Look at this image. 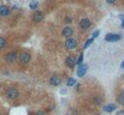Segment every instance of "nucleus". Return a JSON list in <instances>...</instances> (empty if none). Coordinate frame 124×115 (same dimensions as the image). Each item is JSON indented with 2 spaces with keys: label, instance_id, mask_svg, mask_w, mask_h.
<instances>
[{
  "label": "nucleus",
  "instance_id": "nucleus-14",
  "mask_svg": "<svg viewBox=\"0 0 124 115\" xmlns=\"http://www.w3.org/2000/svg\"><path fill=\"white\" fill-rule=\"evenodd\" d=\"M93 102H94L96 105H101V104H102V102H104V99H102L100 96H95V97L93 98Z\"/></svg>",
  "mask_w": 124,
  "mask_h": 115
},
{
  "label": "nucleus",
  "instance_id": "nucleus-1",
  "mask_svg": "<svg viewBox=\"0 0 124 115\" xmlns=\"http://www.w3.org/2000/svg\"><path fill=\"white\" fill-rule=\"evenodd\" d=\"M6 97L10 99V101H13V99H16L17 97H18V95H19V92H18V90L15 88V86H9L7 89H6Z\"/></svg>",
  "mask_w": 124,
  "mask_h": 115
},
{
  "label": "nucleus",
  "instance_id": "nucleus-5",
  "mask_svg": "<svg viewBox=\"0 0 124 115\" xmlns=\"http://www.w3.org/2000/svg\"><path fill=\"white\" fill-rule=\"evenodd\" d=\"M33 21H34V23H41L43 19H45V13L42 12V11H35L34 13H33Z\"/></svg>",
  "mask_w": 124,
  "mask_h": 115
},
{
  "label": "nucleus",
  "instance_id": "nucleus-24",
  "mask_svg": "<svg viewBox=\"0 0 124 115\" xmlns=\"http://www.w3.org/2000/svg\"><path fill=\"white\" fill-rule=\"evenodd\" d=\"M30 7H31V9H36V7H37V4H36V3H33V4L30 5Z\"/></svg>",
  "mask_w": 124,
  "mask_h": 115
},
{
  "label": "nucleus",
  "instance_id": "nucleus-17",
  "mask_svg": "<svg viewBox=\"0 0 124 115\" xmlns=\"http://www.w3.org/2000/svg\"><path fill=\"white\" fill-rule=\"evenodd\" d=\"M76 84V79L75 78H69L68 79V86H74Z\"/></svg>",
  "mask_w": 124,
  "mask_h": 115
},
{
  "label": "nucleus",
  "instance_id": "nucleus-13",
  "mask_svg": "<svg viewBox=\"0 0 124 115\" xmlns=\"http://www.w3.org/2000/svg\"><path fill=\"white\" fill-rule=\"evenodd\" d=\"M116 109H117V105H116V104H107V105L104 107V110H105L106 113H112V111H114Z\"/></svg>",
  "mask_w": 124,
  "mask_h": 115
},
{
  "label": "nucleus",
  "instance_id": "nucleus-10",
  "mask_svg": "<svg viewBox=\"0 0 124 115\" xmlns=\"http://www.w3.org/2000/svg\"><path fill=\"white\" fill-rule=\"evenodd\" d=\"M65 64H66V66L69 68H74L75 65H76V58L74 55H69L66 58V60H65Z\"/></svg>",
  "mask_w": 124,
  "mask_h": 115
},
{
  "label": "nucleus",
  "instance_id": "nucleus-23",
  "mask_svg": "<svg viewBox=\"0 0 124 115\" xmlns=\"http://www.w3.org/2000/svg\"><path fill=\"white\" fill-rule=\"evenodd\" d=\"M116 1H117V0H106V3H107V4H111V5H112V4H116Z\"/></svg>",
  "mask_w": 124,
  "mask_h": 115
},
{
  "label": "nucleus",
  "instance_id": "nucleus-20",
  "mask_svg": "<svg viewBox=\"0 0 124 115\" xmlns=\"http://www.w3.org/2000/svg\"><path fill=\"white\" fill-rule=\"evenodd\" d=\"M82 60H83V53H81V54H80L78 59L76 60V64H78V65H80V64H82Z\"/></svg>",
  "mask_w": 124,
  "mask_h": 115
},
{
  "label": "nucleus",
  "instance_id": "nucleus-27",
  "mask_svg": "<svg viewBox=\"0 0 124 115\" xmlns=\"http://www.w3.org/2000/svg\"><path fill=\"white\" fill-rule=\"evenodd\" d=\"M66 115H68V114H66Z\"/></svg>",
  "mask_w": 124,
  "mask_h": 115
},
{
  "label": "nucleus",
  "instance_id": "nucleus-8",
  "mask_svg": "<svg viewBox=\"0 0 124 115\" xmlns=\"http://www.w3.org/2000/svg\"><path fill=\"white\" fill-rule=\"evenodd\" d=\"M122 38V36L119 35V34H107L106 36H105V40L107 41V42H117V41H119Z\"/></svg>",
  "mask_w": 124,
  "mask_h": 115
},
{
  "label": "nucleus",
  "instance_id": "nucleus-6",
  "mask_svg": "<svg viewBox=\"0 0 124 115\" xmlns=\"http://www.w3.org/2000/svg\"><path fill=\"white\" fill-rule=\"evenodd\" d=\"M62 35H63L65 38L71 37V36L74 35V28H72V27H70V25L64 27V28H63V30H62Z\"/></svg>",
  "mask_w": 124,
  "mask_h": 115
},
{
  "label": "nucleus",
  "instance_id": "nucleus-9",
  "mask_svg": "<svg viewBox=\"0 0 124 115\" xmlns=\"http://www.w3.org/2000/svg\"><path fill=\"white\" fill-rule=\"evenodd\" d=\"M60 83H62V78L58 74H53L50 78V85L51 86H58V85H60Z\"/></svg>",
  "mask_w": 124,
  "mask_h": 115
},
{
  "label": "nucleus",
  "instance_id": "nucleus-15",
  "mask_svg": "<svg viewBox=\"0 0 124 115\" xmlns=\"http://www.w3.org/2000/svg\"><path fill=\"white\" fill-rule=\"evenodd\" d=\"M6 44H7L6 38H4V37L0 36V49H4V48L6 47Z\"/></svg>",
  "mask_w": 124,
  "mask_h": 115
},
{
  "label": "nucleus",
  "instance_id": "nucleus-28",
  "mask_svg": "<svg viewBox=\"0 0 124 115\" xmlns=\"http://www.w3.org/2000/svg\"><path fill=\"white\" fill-rule=\"evenodd\" d=\"M123 93H124V92H123Z\"/></svg>",
  "mask_w": 124,
  "mask_h": 115
},
{
  "label": "nucleus",
  "instance_id": "nucleus-3",
  "mask_svg": "<svg viewBox=\"0 0 124 115\" xmlns=\"http://www.w3.org/2000/svg\"><path fill=\"white\" fill-rule=\"evenodd\" d=\"M30 60H31V55L29 54V53H27V52H23V53H21V54H18V61H19V64L21 65H28L29 62H30Z\"/></svg>",
  "mask_w": 124,
  "mask_h": 115
},
{
  "label": "nucleus",
  "instance_id": "nucleus-7",
  "mask_svg": "<svg viewBox=\"0 0 124 115\" xmlns=\"http://www.w3.org/2000/svg\"><path fill=\"white\" fill-rule=\"evenodd\" d=\"M90 25H92V22H90L89 18H82V19L80 21V28H81L82 30H87V29H89Z\"/></svg>",
  "mask_w": 124,
  "mask_h": 115
},
{
  "label": "nucleus",
  "instance_id": "nucleus-18",
  "mask_svg": "<svg viewBox=\"0 0 124 115\" xmlns=\"http://www.w3.org/2000/svg\"><path fill=\"white\" fill-rule=\"evenodd\" d=\"M93 42H94V38H89V40H88V41H87V42L84 43V46H83V49L88 48V47H89V46H90V44H92Z\"/></svg>",
  "mask_w": 124,
  "mask_h": 115
},
{
  "label": "nucleus",
  "instance_id": "nucleus-22",
  "mask_svg": "<svg viewBox=\"0 0 124 115\" xmlns=\"http://www.w3.org/2000/svg\"><path fill=\"white\" fill-rule=\"evenodd\" d=\"M35 115H46V113H45V111H42V110H39V111H36V113H35Z\"/></svg>",
  "mask_w": 124,
  "mask_h": 115
},
{
  "label": "nucleus",
  "instance_id": "nucleus-25",
  "mask_svg": "<svg viewBox=\"0 0 124 115\" xmlns=\"http://www.w3.org/2000/svg\"><path fill=\"white\" fill-rule=\"evenodd\" d=\"M120 66H122V68H124V61L122 62V65H120Z\"/></svg>",
  "mask_w": 124,
  "mask_h": 115
},
{
  "label": "nucleus",
  "instance_id": "nucleus-12",
  "mask_svg": "<svg viewBox=\"0 0 124 115\" xmlns=\"http://www.w3.org/2000/svg\"><path fill=\"white\" fill-rule=\"evenodd\" d=\"M86 72H87V66H86L84 64H80L78 70H77V74H78V77H83V76L86 74Z\"/></svg>",
  "mask_w": 124,
  "mask_h": 115
},
{
  "label": "nucleus",
  "instance_id": "nucleus-11",
  "mask_svg": "<svg viewBox=\"0 0 124 115\" xmlns=\"http://www.w3.org/2000/svg\"><path fill=\"white\" fill-rule=\"evenodd\" d=\"M10 12H11V10H10L9 6H6V5H1V6H0V16L6 17V16L10 15Z\"/></svg>",
  "mask_w": 124,
  "mask_h": 115
},
{
  "label": "nucleus",
  "instance_id": "nucleus-21",
  "mask_svg": "<svg viewBox=\"0 0 124 115\" xmlns=\"http://www.w3.org/2000/svg\"><path fill=\"white\" fill-rule=\"evenodd\" d=\"M99 34H100V31H99V30L94 31V33H93V35H92V38H94V40H95V38H96V37L99 36Z\"/></svg>",
  "mask_w": 124,
  "mask_h": 115
},
{
  "label": "nucleus",
  "instance_id": "nucleus-26",
  "mask_svg": "<svg viewBox=\"0 0 124 115\" xmlns=\"http://www.w3.org/2000/svg\"><path fill=\"white\" fill-rule=\"evenodd\" d=\"M122 28H124V21H123V23H122Z\"/></svg>",
  "mask_w": 124,
  "mask_h": 115
},
{
  "label": "nucleus",
  "instance_id": "nucleus-19",
  "mask_svg": "<svg viewBox=\"0 0 124 115\" xmlns=\"http://www.w3.org/2000/svg\"><path fill=\"white\" fill-rule=\"evenodd\" d=\"M72 21H74V18H72V17H70V16H68V17H65V18H64V23H66V24H70Z\"/></svg>",
  "mask_w": 124,
  "mask_h": 115
},
{
  "label": "nucleus",
  "instance_id": "nucleus-16",
  "mask_svg": "<svg viewBox=\"0 0 124 115\" xmlns=\"http://www.w3.org/2000/svg\"><path fill=\"white\" fill-rule=\"evenodd\" d=\"M117 102H118L119 104L124 105V93H120V95H118V97H117Z\"/></svg>",
  "mask_w": 124,
  "mask_h": 115
},
{
  "label": "nucleus",
  "instance_id": "nucleus-4",
  "mask_svg": "<svg viewBox=\"0 0 124 115\" xmlns=\"http://www.w3.org/2000/svg\"><path fill=\"white\" fill-rule=\"evenodd\" d=\"M5 60H6V62H9V64H13L16 60H18V52H16V50L9 52V53L5 55Z\"/></svg>",
  "mask_w": 124,
  "mask_h": 115
},
{
  "label": "nucleus",
  "instance_id": "nucleus-2",
  "mask_svg": "<svg viewBox=\"0 0 124 115\" xmlns=\"http://www.w3.org/2000/svg\"><path fill=\"white\" fill-rule=\"evenodd\" d=\"M77 46H78V42H77V40L75 38V37H68L66 40H65V48L66 49H69V50H74V49H76L77 48Z\"/></svg>",
  "mask_w": 124,
  "mask_h": 115
}]
</instances>
